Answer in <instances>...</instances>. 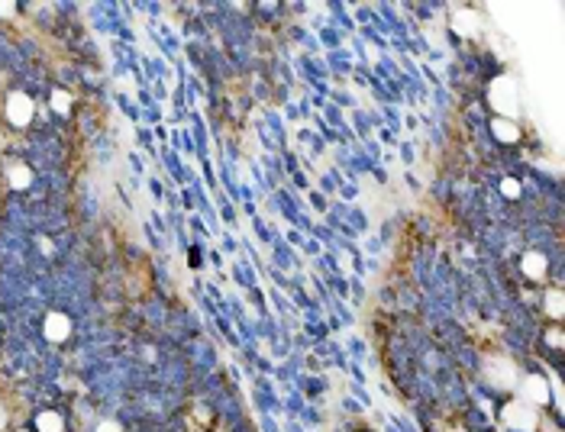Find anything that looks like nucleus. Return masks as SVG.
I'll return each mask as SVG.
<instances>
[{
  "instance_id": "f257e3e1",
  "label": "nucleus",
  "mask_w": 565,
  "mask_h": 432,
  "mask_svg": "<svg viewBox=\"0 0 565 432\" xmlns=\"http://www.w3.org/2000/svg\"><path fill=\"white\" fill-rule=\"evenodd\" d=\"M488 100H491V107L501 113L504 120L520 113V90L510 78H494L491 88H488Z\"/></svg>"
},
{
  "instance_id": "f03ea898",
  "label": "nucleus",
  "mask_w": 565,
  "mask_h": 432,
  "mask_svg": "<svg viewBox=\"0 0 565 432\" xmlns=\"http://www.w3.org/2000/svg\"><path fill=\"white\" fill-rule=\"evenodd\" d=\"M504 423L517 432H533L536 429V410L526 407L524 400H514V403L504 407Z\"/></svg>"
},
{
  "instance_id": "7ed1b4c3",
  "label": "nucleus",
  "mask_w": 565,
  "mask_h": 432,
  "mask_svg": "<svg viewBox=\"0 0 565 432\" xmlns=\"http://www.w3.org/2000/svg\"><path fill=\"white\" fill-rule=\"evenodd\" d=\"M485 374L491 377L498 387H514L517 384V368H514V361L504 358V355H491V358L485 361Z\"/></svg>"
},
{
  "instance_id": "20e7f679",
  "label": "nucleus",
  "mask_w": 565,
  "mask_h": 432,
  "mask_svg": "<svg viewBox=\"0 0 565 432\" xmlns=\"http://www.w3.org/2000/svg\"><path fill=\"white\" fill-rule=\"evenodd\" d=\"M7 120L13 126H26L32 120V100L26 94H10L7 97Z\"/></svg>"
},
{
  "instance_id": "39448f33",
  "label": "nucleus",
  "mask_w": 565,
  "mask_h": 432,
  "mask_svg": "<svg viewBox=\"0 0 565 432\" xmlns=\"http://www.w3.org/2000/svg\"><path fill=\"white\" fill-rule=\"evenodd\" d=\"M68 332H72V320H68L65 313H48L46 316V336L52 339V342H65Z\"/></svg>"
},
{
  "instance_id": "423d86ee",
  "label": "nucleus",
  "mask_w": 565,
  "mask_h": 432,
  "mask_svg": "<svg viewBox=\"0 0 565 432\" xmlns=\"http://www.w3.org/2000/svg\"><path fill=\"white\" fill-rule=\"evenodd\" d=\"M524 397L526 400H533V403H546L550 400V384H546V377L540 374H530L524 381Z\"/></svg>"
},
{
  "instance_id": "0eeeda50",
  "label": "nucleus",
  "mask_w": 565,
  "mask_h": 432,
  "mask_svg": "<svg viewBox=\"0 0 565 432\" xmlns=\"http://www.w3.org/2000/svg\"><path fill=\"white\" fill-rule=\"evenodd\" d=\"M491 129H494V136L501 139V142H517V139H520V126L514 120H504V116H501V120H494Z\"/></svg>"
},
{
  "instance_id": "6e6552de",
  "label": "nucleus",
  "mask_w": 565,
  "mask_h": 432,
  "mask_svg": "<svg viewBox=\"0 0 565 432\" xmlns=\"http://www.w3.org/2000/svg\"><path fill=\"white\" fill-rule=\"evenodd\" d=\"M453 29L459 32V36H475V32H478L475 13H469V10H459V13L453 16Z\"/></svg>"
},
{
  "instance_id": "1a4fd4ad",
  "label": "nucleus",
  "mask_w": 565,
  "mask_h": 432,
  "mask_svg": "<svg viewBox=\"0 0 565 432\" xmlns=\"http://www.w3.org/2000/svg\"><path fill=\"white\" fill-rule=\"evenodd\" d=\"M524 271H526V278L540 281L543 274H546V258H543L540 252H530V255L524 258Z\"/></svg>"
},
{
  "instance_id": "9d476101",
  "label": "nucleus",
  "mask_w": 565,
  "mask_h": 432,
  "mask_svg": "<svg viewBox=\"0 0 565 432\" xmlns=\"http://www.w3.org/2000/svg\"><path fill=\"white\" fill-rule=\"evenodd\" d=\"M36 429L39 432H65V419L58 417V413H52V410H46V413H39V419H36Z\"/></svg>"
},
{
  "instance_id": "9b49d317",
  "label": "nucleus",
  "mask_w": 565,
  "mask_h": 432,
  "mask_svg": "<svg viewBox=\"0 0 565 432\" xmlns=\"http://www.w3.org/2000/svg\"><path fill=\"white\" fill-rule=\"evenodd\" d=\"M10 184L16 187V191H23V187H30V181H32V171L26 168V165H10Z\"/></svg>"
},
{
  "instance_id": "f8f14e48",
  "label": "nucleus",
  "mask_w": 565,
  "mask_h": 432,
  "mask_svg": "<svg viewBox=\"0 0 565 432\" xmlns=\"http://www.w3.org/2000/svg\"><path fill=\"white\" fill-rule=\"evenodd\" d=\"M546 313L556 316V320L562 316V294H559V290H550V294H546Z\"/></svg>"
},
{
  "instance_id": "ddd939ff",
  "label": "nucleus",
  "mask_w": 565,
  "mask_h": 432,
  "mask_svg": "<svg viewBox=\"0 0 565 432\" xmlns=\"http://www.w3.org/2000/svg\"><path fill=\"white\" fill-rule=\"evenodd\" d=\"M52 107H56L58 113H68V107H72L68 104V94H65V90H56V94H52Z\"/></svg>"
},
{
  "instance_id": "4468645a",
  "label": "nucleus",
  "mask_w": 565,
  "mask_h": 432,
  "mask_svg": "<svg viewBox=\"0 0 565 432\" xmlns=\"http://www.w3.org/2000/svg\"><path fill=\"white\" fill-rule=\"evenodd\" d=\"M501 191H504V197H517V194H520V184H517V181H510V177H507V181H504V184H501Z\"/></svg>"
},
{
  "instance_id": "2eb2a0df",
  "label": "nucleus",
  "mask_w": 565,
  "mask_h": 432,
  "mask_svg": "<svg viewBox=\"0 0 565 432\" xmlns=\"http://www.w3.org/2000/svg\"><path fill=\"white\" fill-rule=\"evenodd\" d=\"M97 432H123V429H119V426L113 423V419H104V423L97 426Z\"/></svg>"
},
{
  "instance_id": "dca6fc26",
  "label": "nucleus",
  "mask_w": 565,
  "mask_h": 432,
  "mask_svg": "<svg viewBox=\"0 0 565 432\" xmlns=\"http://www.w3.org/2000/svg\"><path fill=\"white\" fill-rule=\"evenodd\" d=\"M546 342H550V345H556V349H562V332H559V329H552L550 336H546Z\"/></svg>"
},
{
  "instance_id": "f3484780",
  "label": "nucleus",
  "mask_w": 565,
  "mask_h": 432,
  "mask_svg": "<svg viewBox=\"0 0 565 432\" xmlns=\"http://www.w3.org/2000/svg\"><path fill=\"white\" fill-rule=\"evenodd\" d=\"M13 10H16L13 4H0V13H4V16H10V13H13Z\"/></svg>"
},
{
  "instance_id": "a211bd4d",
  "label": "nucleus",
  "mask_w": 565,
  "mask_h": 432,
  "mask_svg": "<svg viewBox=\"0 0 565 432\" xmlns=\"http://www.w3.org/2000/svg\"><path fill=\"white\" fill-rule=\"evenodd\" d=\"M4 426H7V413H4V410H0V429H4Z\"/></svg>"
},
{
  "instance_id": "6ab92c4d",
  "label": "nucleus",
  "mask_w": 565,
  "mask_h": 432,
  "mask_svg": "<svg viewBox=\"0 0 565 432\" xmlns=\"http://www.w3.org/2000/svg\"><path fill=\"white\" fill-rule=\"evenodd\" d=\"M23 432H26V429H23Z\"/></svg>"
}]
</instances>
